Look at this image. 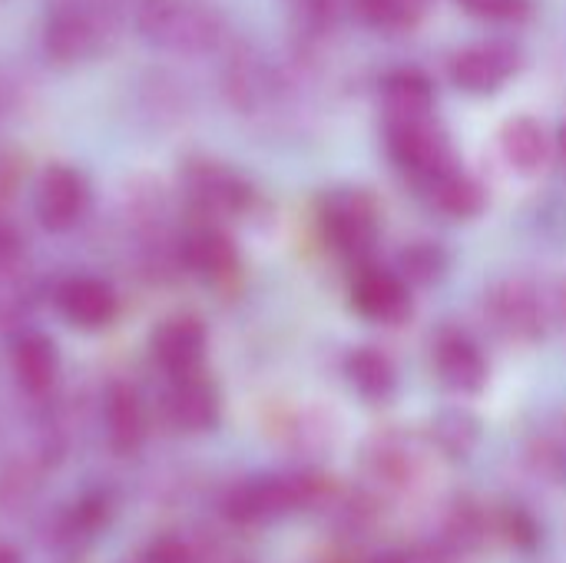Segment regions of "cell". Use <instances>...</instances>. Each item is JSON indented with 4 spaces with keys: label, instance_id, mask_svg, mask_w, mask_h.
Returning <instances> with one entry per match:
<instances>
[{
    "label": "cell",
    "instance_id": "cell-1",
    "mask_svg": "<svg viewBox=\"0 0 566 563\" xmlns=\"http://www.w3.org/2000/svg\"><path fill=\"white\" fill-rule=\"evenodd\" d=\"M136 23L153 43L179 53H206L222 37L219 13L196 0H146Z\"/></svg>",
    "mask_w": 566,
    "mask_h": 563
},
{
    "label": "cell",
    "instance_id": "cell-2",
    "mask_svg": "<svg viewBox=\"0 0 566 563\" xmlns=\"http://www.w3.org/2000/svg\"><path fill=\"white\" fill-rule=\"evenodd\" d=\"M325 494V484L302 475H272V478H252L229 491L226 514L235 524H265L275 518H285L298 508L318 504Z\"/></svg>",
    "mask_w": 566,
    "mask_h": 563
},
{
    "label": "cell",
    "instance_id": "cell-3",
    "mask_svg": "<svg viewBox=\"0 0 566 563\" xmlns=\"http://www.w3.org/2000/svg\"><path fill=\"white\" fill-rule=\"evenodd\" d=\"M106 0H63L43 27V46L60 63H80L99 53L106 40Z\"/></svg>",
    "mask_w": 566,
    "mask_h": 563
},
{
    "label": "cell",
    "instance_id": "cell-4",
    "mask_svg": "<svg viewBox=\"0 0 566 563\" xmlns=\"http://www.w3.org/2000/svg\"><path fill=\"white\" fill-rule=\"evenodd\" d=\"M322 232L328 246L348 259H361L375 249L381 222H378V206L371 196L358 189H345L325 199L322 206Z\"/></svg>",
    "mask_w": 566,
    "mask_h": 563
},
{
    "label": "cell",
    "instance_id": "cell-5",
    "mask_svg": "<svg viewBox=\"0 0 566 563\" xmlns=\"http://www.w3.org/2000/svg\"><path fill=\"white\" fill-rule=\"evenodd\" d=\"M90 209V183L73 166H50L36 179L33 189V212L43 229L66 232L73 229Z\"/></svg>",
    "mask_w": 566,
    "mask_h": 563
},
{
    "label": "cell",
    "instance_id": "cell-6",
    "mask_svg": "<svg viewBox=\"0 0 566 563\" xmlns=\"http://www.w3.org/2000/svg\"><path fill=\"white\" fill-rule=\"evenodd\" d=\"M388 149L405 166L408 173L421 179H438L441 173L454 169L451 166V149L448 139L424 119H391L388 126Z\"/></svg>",
    "mask_w": 566,
    "mask_h": 563
},
{
    "label": "cell",
    "instance_id": "cell-7",
    "mask_svg": "<svg viewBox=\"0 0 566 563\" xmlns=\"http://www.w3.org/2000/svg\"><path fill=\"white\" fill-rule=\"evenodd\" d=\"M484 309L491 315V325L497 332H504L507 338L534 342L544 335V319H547L544 299L537 295V289H531L521 279H507V282L494 285Z\"/></svg>",
    "mask_w": 566,
    "mask_h": 563
},
{
    "label": "cell",
    "instance_id": "cell-8",
    "mask_svg": "<svg viewBox=\"0 0 566 563\" xmlns=\"http://www.w3.org/2000/svg\"><path fill=\"white\" fill-rule=\"evenodd\" d=\"M352 305L358 315H365L368 322H378V325H401L415 309L408 282L398 272L378 269V265H368L355 275Z\"/></svg>",
    "mask_w": 566,
    "mask_h": 563
},
{
    "label": "cell",
    "instance_id": "cell-9",
    "mask_svg": "<svg viewBox=\"0 0 566 563\" xmlns=\"http://www.w3.org/2000/svg\"><path fill=\"white\" fill-rule=\"evenodd\" d=\"M206 342H209L206 325L196 315H176V319H166L153 332L149 352L166 375L186 378V375H196V368L202 365Z\"/></svg>",
    "mask_w": 566,
    "mask_h": 563
},
{
    "label": "cell",
    "instance_id": "cell-10",
    "mask_svg": "<svg viewBox=\"0 0 566 563\" xmlns=\"http://www.w3.org/2000/svg\"><path fill=\"white\" fill-rule=\"evenodd\" d=\"M434 368H438V378L458 395H478L488 385V358L481 345L471 335L454 332V329L438 335Z\"/></svg>",
    "mask_w": 566,
    "mask_h": 563
},
{
    "label": "cell",
    "instance_id": "cell-11",
    "mask_svg": "<svg viewBox=\"0 0 566 563\" xmlns=\"http://www.w3.org/2000/svg\"><path fill=\"white\" fill-rule=\"evenodd\" d=\"M186 192L202 212H212V216H235L252 199V189L245 186V179L219 163H192L186 169Z\"/></svg>",
    "mask_w": 566,
    "mask_h": 563
},
{
    "label": "cell",
    "instance_id": "cell-12",
    "mask_svg": "<svg viewBox=\"0 0 566 563\" xmlns=\"http://www.w3.org/2000/svg\"><path fill=\"white\" fill-rule=\"evenodd\" d=\"M56 305L63 319L76 329H103L116 319V289L99 275H73L56 289Z\"/></svg>",
    "mask_w": 566,
    "mask_h": 563
},
{
    "label": "cell",
    "instance_id": "cell-13",
    "mask_svg": "<svg viewBox=\"0 0 566 563\" xmlns=\"http://www.w3.org/2000/svg\"><path fill=\"white\" fill-rule=\"evenodd\" d=\"M10 368H13L17 385L30 398L50 395V388L56 385V375H60L56 342L50 335H43V332H23V335H17V342L10 348Z\"/></svg>",
    "mask_w": 566,
    "mask_h": 563
},
{
    "label": "cell",
    "instance_id": "cell-14",
    "mask_svg": "<svg viewBox=\"0 0 566 563\" xmlns=\"http://www.w3.org/2000/svg\"><path fill=\"white\" fill-rule=\"evenodd\" d=\"M103 428L116 455H136L146 441V408L133 385L116 382L103 398Z\"/></svg>",
    "mask_w": 566,
    "mask_h": 563
},
{
    "label": "cell",
    "instance_id": "cell-15",
    "mask_svg": "<svg viewBox=\"0 0 566 563\" xmlns=\"http://www.w3.org/2000/svg\"><path fill=\"white\" fill-rule=\"evenodd\" d=\"M517 66V53L504 43H478L461 50L451 60V76L461 90L491 93L497 90Z\"/></svg>",
    "mask_w": 566,
    "mask_h": 563
},
{
    "label": "cell",
    "instance_id": "cell-16",
    "mask_svg": "<svg viewBox=\"0 0 566 563\" xmlns=\"http://www.w3.org/2000/svg\"><path fill=\"white\" fill-rule=\"evenodd\" d=\"M166 415L179 431H209L219 421V392L202 375L172 378V388L166 395Z\"/></svg>",
    "mask_w": 566,
    "mask_h": 563
},
{
    "label": "cell",
    "instance_id": "cell-17",
    "mask_svg": "<svg viewBox=\"0 0 566 563\" xmlns=\"http://www.w3.org/2000/svg\"><path fill=\"white\" fill-rule=\"evenodd\" d=\"M179 259L189 272L202 275V279H222L239 265V249L235 242L216 229V226H202L196 232H189L179 246Z\"/></svg>",
    "mask_w": 566,
    "mask_h": 563
},
{
    "label": "cell",
    "instance_id": "cell-18",
    "mask_svg": "<svg viewBox=\"0 0 566 563\" xmlns=\"http://www.w3.org/2000/svg\"><path fill=\"white\" fill-rule=\"evenodd\" d=\"M345 378L371 405L388 402L395 395V388H398V368H395V362L385 352L371 348V345L355 348L345 358Z\"/></svg>",
    "mask_w": 566,
    "mask_h": 563
},
{
    "label": "cell",
    "instance_id": "cell-19",
    "mask_svg": "<svg viewBox=\"0 0 566 563\" xmlns=\"http://www.w3.org/2000/svg\"><path fill=\"white\" fill-rule=\"evenodd\" d=\"M365 468L375 481L405 488V484H411V478L418 471V455L405 435H378L365 448Z\"/></svg>",
    "mask_w": 566,
    "mask_h": 563
},
{
    "label": "cell",
    "instance_id": "cell-20",
    "mask_svg": "<svg viewBox=\"0 0 566 563\" xmlns=\"http://www.w3.org/2000/svg\"><path fill=\"white\" fill-rule=\"evenodd\" d=\"M501 149H504V159L514 169H521V173H537L547 163V156H551L547 133L531 116H517V119H507L504 123V129H501Z\"/></svg>",
    "mask_w": 566,
    "mask_h": 563
},
{
    "label": "cell",
    "instance_id": "cell-21",
    "mask_svg": "<svg viewBox=\"0 0 566 563\" xmlns=\"http://www.w3.org/2000/svg\"><path fill=\"white\" fill-rule=\"evenodd\" d=\"M431 199L434 206L444 212V216H454V219H471L484 209V189L478 179H471L468 173L461 169H448L441 173L438 179H431Z\"/></svg>",
    "mask_w": 566,
    "mask_h": 563
},
{
    "label": "cell",
    "instance_id": "cell-22",
    "mask_svg": "<svg viewBox=\"0 0 566 563\" xmlns=\"http://www.w3.org/2000/svg\"><path fill=\"white\" fill-rule=\"evenodd\" d=\"M395 119H424L431 106V86L421 73H398L385 86Z\"/></svg>",
    "mask_w": 566,
    "mask_h": 563
},
{
    "label": "cell",
    "instance_id": "cell-23",
    "mask_svg": "<svg viewBox=\"0 0 566 563\" xmlns=\"http://www.w3.org/2000/svg\"><path fill=\"white\" fill-rule=\"evenodd\" d=\"M434 445L448 458H468L471 448L478 445V418L471 411H441L431 425Z\"/></svg>",
    "mask_w": 566,
    "mask_h": 563
},
{
    "label": "cell",
    "instance_id": "cell-24",
    "mask_svg": "<svg viewBox=\"0 0 566 563\" xmlns=\"http://www.w3.org/2000/svg\"><path fill=\"white\" fill-rule=\"evenodd\" d=\"M36 488H40V468L30 458L7 461L0 468V511L3 514L23 511L33 501Z\"/></svg>",
    "mask_w": 566,
    "mask_h": 563
},
{
    "label": "cell",
    "instance_id": "cell-25",
    "mask_svg": "<svg viewBox=\"0 0 566 563\" xmlns=\"http://www.w3.org/2000/svg\"><path fill=\"white\" fill-rule=\"evenodd\" d=\"M448 256L434 242H415L398 256V275L408 285H431L444 275Z\"/></svg>",
    "mask_w": 566,
    "mask_h": 563
},
{
    "label": "cell",
    "instance_id": "cell-26",
    "mask_svg": "<svg viewBox=\"0 0 566 563\" xmlns=\"http://www.w3.org/2000/svg\"><path fill=\"white\" fill-rule=\"evenodd\" d=\"M355 10L365 23L375 27H405L418 17L421 0H355Z\"/></svg>",
    "mask_w": 566,
    "mask_h": 563
},
{
    "label": "cell",
    "instance_id": "cell-27",
    "mask_svg": "<svg viewBox=\"0 0 566 563\" xmlns=\"http://www.w3.org/2000/svg\"><path fill=\"white\" fill-rule=\"evenodd\" d=\"M20 259H23V236H20V229H17L10 219L0 212V275L17 272Z\"/></svg>",
    "mask_w": 566,
    "mask_h": 563
},
{
    "label": "cell",
    "instance_id": "cell-28",
    "mask_svg": "<svg viewBox=\"0 0 566 563\" xmlns=\"http://www.w3.org/2000/svg\"><path fill=\"white\" fill-rule=\"evenodd\" d=\"M146 563H196L192 557V548L176 538V534H166V538H156L146 551Z\"/></svg>",
    "mask_w": 566,
    "mask_h": 563
},
{
    "label": "cell",
    "instance_id": "cell-29",
    "mask_svg": "<svg viewBox=\"0 0 566 563\" xmlns=\"http://www.w3.org/2000/svg\"><path fill=\"white\" fill-rule=\"evenodd\" d=\"M20 176H23L20 156H17L13 149L0 146V212H3V206L13 199V192H17V186H20Z\"/></svg>",
    "mask_w": 566,
    "mask_h": 563
},
{
    "label": "cell",
    "instance_id": "cell-30",
    "mask_svg": "<svg viewBox=\"0 0 566 563\" xmlns=\"http://www.w3.org/2000/svg\"><path fill=\"white\" fill-rule=\"evenodd\" d=\"M458 3H461L464 10L478 13V17H494V20H501V17H517V13L527 10L524 0H458Z\"/></svg>",
    "mask_w": 566,
    "mask_h": 563
},
{
    "label": "cell",
    "instance_id": "cell-31",
    "mask_svg": "<svg viewBox=\"0 0 566 563\" xmlns=\"http://www.w3.org/2000/svg\"><path fill=\"white\" fill-rule=\"evenodd\" d=\"M501 531L507 534V541L511 544H534V538H537V528H534V521L524 514V511H507L504 514V524H501Z\"/></svg>",
    "mask_w": 566,
    "mask_h": 563
},
{
    "label": "cell",
    "instance_id": "cell-32",
    "mask_svg": "<svg viewBox=\"0 0 566 563\" xmlns=\"http://www.w3.org/2000/svg\"><path fill=\"white\" fill-rule=\"evenodd\" d=\"M0 563H23V561H20L17 548H10V544H0Z\"/></svg>",
    "mask_w": 566,
    "mask_h": 563
},
{
    "label": "cell",
    "instance_id": "cell-33",
    "mask_svg": "<svg viewBox=\"0 0 566 563\" xmlns=\"http://www.w3.org/2000/svg\"><path fill=\"white\" fill-rule=\"evenodd\" d=\"M371 563H408L405 557H398V554H381L378 561H371Z\"/></svg>",
    "mask_w": 566,
    "mask_h": 563
},
{
    "label": "cell",
    "instance_id": "cell-34",
    "mask_svg": "<svg viewBox=\"0 0 566 563\" xmlns=\"http://www.w3.org/2000/svg\"><path fill=\"white\" fill-rule=\"evenodd\" d=\"M560 149H564V153H566V126H564V129H560Z\"/></svg>",
    "mask_w": 566,
    "mask_h": 563
}]
</instances>
